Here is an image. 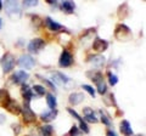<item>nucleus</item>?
<instances>
[{
    "instance_id": "1",
    "label": "nucleus",
    "mask_w": 146,
    "mask_h": 136,
    "mask_svg": "<svg viewBox=\"0 0 146 136\" xmlns=\"http://www.w3.org/2000/svg\"><path fill=\"white\" fill-rule=\"evenodd\" d=\"M1 67H3V71L5 73H9L15 67V57H13L12 53H5V56L3 57L1 60Z\"/></svg>"
},
{
    "instance_id": "2",
    "label": "nucleus",
    "mask_w": 146,
    "mask_h": 136,
    "mask_svg": "<svg viewBox=\"0 0 146 136\" xmlns=\"http://www.w3.org/2000/svg\"><path fill=\"white\" fill-rule=\"evenodd\" d=\"M5 10H6L9 16L13 17L15 16V13H16L17 17H18L20 16V13H21V6H20V4H18L17 1L9 0V1H5Z\"/></svg>"
},
{
    "instance_id": "3",
    "label": "nucleus",
    "mask_w": 146,
    "mask_h": 136,
    "mask_svg": "<svg viewBox=\"0 0 146 136\" xmlns=\"http://www.w3.org/2000/svg\"><path fill=\"white\" fill-rule=\"evenodd\" d=\"M17 63L22 69H32L35 65V61L31 55H22Z\"/></svg>"
},
{
    "instance_id": "4",
    "label": "nucleus",
    "mask_w": 146,
    "mask_h": 136,
    "mask_svg": "<svg viewBox=\"0 0 146 136\" xmlns=\"http://www.w3.org/2000/svg\"><path fill=\"white\" fill-rule=\"evenodd\" d=\"M91 80H94L95 81V84H96V86H98V90H99V92L104 95V94H106V90H107V86H106V83H105V80L102 78V74L100 73V72H98V73H95L93 75V79Z\"/></svg>"
},
{
    "instance_id": "5",
    "label": "nucleus",
    "mask_w": 146,
    "mask_h": 136,
    "mask_svg": "<svg viewBox=\"0 0 146 136\" xmlns=\"http://www.w3.org/2000/svg\"><path fill=\"white\" fill-rule=\"evenodd\" d=\"M21 112H22V114H23L25 123H32V121L35 120V114L29 108V102H25V106L21 110Z\"/></svg>"
},
{
    "instance_id": "6",
    "label": "nucleus",
    "mask_w": 146,
    "mask_h": 136,
    "mask_svg": "<svg viewBox=\"0 0 146 136\" xmlns=\"http://www.w3.org/2000/svg\"><path fill=\"white\" fill-rule=\"evenodd\" d=\"M115 34L119 40H125L130 37V29L124 24H119V26H117Z\"/></svg>"
},
{
    "instance_id": "7",
    "label": "nucleus",
    "mask_w": 146,
    "mask_h": 136,
    "mask_svg": "<svg viewBox=\"0 0 146 136\" xmlns=\"http://www.w3.org/2000/svg\"><path fill=\"white\" fill-rule=\"evenodd\" d=\"M44 46H45V42H44V40L36 38V39H33L28 44V50L31 52H39Z\"/></svg>"
},
{
    "instance_id": "8",
    "label": "nucleus",
    "mask_w": 146,
    "mask_h": 136,
    "mask_svg": "<svg viewBox=\"0 0 146 136\" xmlns=\"http://www.w3.org/2000/svg\"><path fill=\"white\" fill-rule=\"evenodd\" d=\"M28 78H29V75H28V73L27 72H25V71H18V72H16L15 74L12 75V81L15 84H25L27 80H28Z\"/></svg>"
},
{
    "instance_id": "9",
    "label": "nucleus",
    "mask_w": 146,
    "mask_h": 136,
    "mask_svg": "<svg viewBox=\"0 0 146 136\" xmlns=\"http://www.w3.org/2000/svg\"><path fill=\"white\" fill-rule=\"evenodd\" d=\"M73 63V56L71 55L67 50H63L60 57V66L61 67H70Z\"/></svg>"
},
{
    "instance_id": "10",
    "label": "nucleus",
    "mask_w": 146,
    "mask_h": 136,
    "mask_svg": "<svg viewBox=\"0 0 146 136\" xmlns=\"http://www.w3.org/2000/svg\"><path fill=\"white\" fill-rule=\"evenodd\" d=\"M107 48H108V43L106 42V40L100 39V38H96V39L94 40L93 49L95 50V51H98V52H104Z\"/></svg>"
},
{
    "instance_id": "11",
    "label": "nucleus",
    "mask_w": 146,
    "mask_h": 136,
    "mask_svg": "<svg viewBox=\"0 0 146 136\" xmlns=\"http://www.w3.org/2000/svg\"><path fill=\"white\" fill-rule=\"evenodd\" d=\"M4 106H5V108H6L9 112L13 113V114H20V113H21V110H22V108L20 107V105H18L17 102L13 101V100H11V98L9 100V101H7Z\"/></svg>"
},
{
    "instance_id": "12",
    "label": "nucleus",
    "mask_w": 146,
    "mask_h": 136,
    "mask_svg": "<svg viewBox=\"0 0 146 136\" xmlns=\"http://www.w3.org/2000/svg\"><path fill=\"white\" fill-rule=\"evenodd\" d=\"M51 78H52L54 83L57 84V85H63V84H66V83H68V81H70V78H68V77H66L65 74L60 73V72H55V73H52Z\"/></svg>"
},
{
    "instance_id": "13",
    "label": "nucleus",
    "mask_w": 146,
    "mask_h": 136,
    "mask_svg": "<svg viewBox=\"0 0 146 136\" xmlns=\"http://www.w3.org/2000/svg\"><path fill=\"white\" fill-rule=\"evenodd\" d=\"M45 23H46L48 28L50 30H52V32H62V30H66L65 27H62L60 23H57V22L52 21L50 17H48V18L45 20Z\"/></svg>"
},
{
    "instance_id": "14",
    "label": "nucleus",
    "mask_w": 146,
    "mask_h": 136,
    "mask_svg": "<svg viewBox=\"0 0 146 136\" xmlns=\"http://www.w3.org/2000/svg\"><path fill=\"white\" fill-rule=\"evenodd\" d=\"M84 100V95L80 94V92H73L70 95V98H68V101H70L71 105L76 106V105H79V103Z\"/></svg>"
},
{
    "instance_id": "15",
    "label": "nucleus",
    "mask_w": 146,
    "mask_h": 136,
    "mask_svg": "<svg viewBox=\"0 0 146 136\" xmlns=\"http://www.w3.org/2000/svg\"><path fill=\"white\" fill-rule=\"evenodd\" d=\"M56 116H57V111L56 110H51V111H49V112L42 113L40 118H42V120L45 121V123H49V121L54 120L55 118H56Z\"/></svg>"
},
{
    "instance_id": "16",
    "label": "nucleus",
    "mask_w": 146,
    "mask_h": 136,
    "mask_svg": "<svg viewBox=\"0 0 146 136\" xmlns=\"http://www.w3.org/2000/svg\"><path fill=\"white\" fill-rule=\"evenodd\" d=\"M83 113H84V118L90 123H98V118L95 117V113L93 112V110L89 107H86L83 110Z\"/></svg>"
},
{
    "instance_id": "17",
    "label": "nucleus",
    "mask_w": 146,
    "mask_h": 136,
    "mask_svg": "<svg viewBox=\"0 0 146 136\" xmlns=\"http://www.w3.org/2000/svg\"><path fill=\"white\" fill-rule=\"evenodd\" d=\"M121 133L125 136H131L133 135V130H131V126L129 124L128 120H123L121 123Z\"/></svg>"
},
{
    "instance_id": "18",
    "label": "nucleus",
    "mask_w": 146,
    "mask_h": 136,
    "mask_svg": "<svg viewBox=\"0 0 146 136\" xmlns=\"http://www.w3.org/2000/svg\"><path fill=\"white\" fill-rule=\"evenodd\" d=\"M74 7H76L74 3L70 1V0H67V1H62V4H61V9L67 13H72L73 10H74Z\"/></svg>"
},
{
    "instance_id": "19",
    "label": "nucleus",
    "mask_w": 146,
    "mask_h": 136,
    "mask_svg": "<svg viewBox=\"0 0 146 136\" xmlns=\"http://www.w3.org/2000/svg\"><path fill=\"white\" fill-rule=\"evenodd\" d=\"M90 62H91V65L95 66V67H102L104 63H105V58L100 55H95L90 58Z\"/></svg>"
},
{
    "instance_id": "20",
    "label": "nucleus",
    "mask_w": 146,
    "mask_h": 136,
    "mask_svg": "<svg viewBox=\"0 0 146 136\" xmlns=\"http://www.w3.org/2000/svg\"><path fill=\"white\" fill-rule=\"evenodd\" d=\"M22 95H23V100L25 102H29L31 98L33 97V92H32V89H29L27 85H23L22 88Z\"/></svg>"
},
{
    "instance_id": "21",
    "label": "nucleus",
    "mask_w": 146,
    "mask_h": 136,
    "mask_svg": "<svg viewBox=\"0 0 146 136\" xmlns=\"http://www.w3.org/2000/svg\"><path fill=\"white\" fill-rule=\"evenodd\" d=\"M46 103H48V106L51 108V110H55L57 106V102H56V98H55L51 94H48L46 95Z\"/></svg>"
},
{
    "instance_id": "22",
    "label": "nucleus",
    "mask_w": 146,
    "mask_h": 136,
    "mask_svg": "<svg viewBox=\"0 0 146 136\" xmlns=\"http://www.w3.org/2000/svg\"><path fill=\"white\" fill-rule=\"evenodd\" d=\"M40 133L43 136H51L52 135V126L50 125H44L40 128Z\"/></svg>"
},
{
    "instance_id": "23",
    "label": "nucleus",
    "mask_w": 146,
    "mask_h": 136,
    "mask_svg": "<svg viewBox=\"0 0 146 136\" xmlns=\"http://www.w3.org/2000/svg\"><path fill=\"white\" fill-rule=\"evenodd\" d=\"M10 100V97H9V94L6 90H0V103H3V105H5V103Z\"/></svg>"
},
{
    "instance_id": "24",
    "label": "nucleus",
    "mask_w": 146,
    "mask_h": 136,
    "mask_svg": "<svg viewBox=\"0 0 146 136\" xmlns=\"http://www.w3.org/2000/svg\"><path fill=\"white\" fill-rule=\"evenodd\" d=\"M33 90H34V92H36L39 95V96H43V95L45 94V88L42 86V85H34Z\"/></svg>"
},
{
    "instance_id": "25",
    "label": "nucleus",
    "mask_w": 146,
    "mask_h": 136,
    "mask_svg": "<svg viewBox=\"0 0 146 136\" xmlns=\"http://www.w3.org/2000/svg\"><path fill=\"white\" fill-rule=\"evenodd\" d=\"M108 81H110V84L111 85H116L117 84V81H118V78H117V75L116 74H113L111 73V72H108Z\"/></svg>"
},
{
    "instance_id": "26",
    "label": "nucleus",
    "mask_w": 146,
    "mask_h": 136,
    "mask_svg": "<svg viewBox=\"0 0 146 136\" xmlns=\"http://www.w3.org/2000/svg\"><path fill=\"white\" fill-rule=\"evenodd\" d=\"M82 88H83V89L85 90L86 92H89V94H90V95H91V96H93V97L95 96V90H94L93 88H91L90 85H83V86H82Z\"/></svg>"
},
{
    "instance_id": "27",
    "label": "nucleus",
    "mask_w": 146,
    "mask_h": 136,
    "mask_svg": "<svg viewBox=\"0 0 146 136\" xmlns=\"http://www.w3.org/2000/svg\"><path fill=\"white\" fill-rule=\"evenodd\" d=\"M23 4H25V6H36L38 5V1H35V0H26Z\"/></svg>"
},
{
    "instance_id": "28",
    "label": "nucleus",
    "mask_w": 146,
    "mask_h": 136,
    "mask_svg": "<svg viewBox=\"0 0 146 136\" xmlns=\"http://www.w3.org/2000/svg\"><path fill=\"white\" fill-rule=\"evenodd\" d=\"M79 123H80V129L83 130L84 133H89V128H88V125H86L85 121H83V119H82Z\"/></svg>"
},
{
    "instance_id": "29",
    "label": "nucleus",
    "mask_w": 146,
    "mask_h": 136,
    "mask_svg": "<svg viewBox=\"0 0 146 136\" xmlns=\"http://www.w3.org/2000/svg\"><path fill=\"white\" fill-rule=\"evenodd\" d=\"M101 121H102L104 124H106V125H111V121H110L108 117H106V116H105L102 112H101Z\"/></svg>"
},
{
    "instance_id": "30",
    "label": "nucleus",
    "mask_w": 146,
    "mask_h": 136,
    "mask_svg": "<svg viewBox=\"0 0 146 136\" xmlns=\"http://www.w3.org/2000/svg\"><path fill=\"white\" fill-rule=\"evenodd\" d=\"M76 135H78V128L76 125H73L70 130V136H76Z\"/></svg>"
},
{
    "instance_id": "31",
    "label": "nucleus",
    "mask_w": 146,
    "mask_h": 136,
    "mask_svg": "<svg viewBox=\"0 0 146 136\" xmlns=\"http://www.w3.org/2000/svg\"><path fill=\"white\" fill-rule=\"evenodd\" d=\"M67 111H68V112H70V113H71V114H72L73 117H74V118H76V119H78L79 121L82 120V118H80V117H79L78 114H77V112H76V111H73V110H72V108H68V110H67Z\"/></svg>"
},
{
    "instance_id": "32",
    "label": "nucleus",
    "mask_w": 146,
    "mask_h": 136,
    "mask_svg": "<svg viewBox=\"0 0 146 136\" xmlns=\"http://www.w3.org/2000/svg\"><path fill=\"white\" fill-rule=\"evenodd\" d=\"M42 80H43V81H44V83H45V84H46V85H49V86H50V88H52V89H54V85H52L51 83H50V81H49L48 79H44V78H42Z\"/></svg>"
},
{
    "instance_id": "33",
    "label": "nucleus",
    "mask_w": 146,
    "mask_h": 136,
    "mask_svg": "<svg viewBox=\"0 0 146 136\" xmlns=\"http://www.w3.org/2000/svg\"><path fill=\"white\" fill-rule=\"evenodd\" d=\"M107 136H116V134L113 133V131H111V130H108L107 131Z\"/></svg>"
},
{
    "instance_id": "34",
    "label": "nucleus",
    "mask_w": 146,
    "mask_h": 136,
    "mask_svg": "<svg viewBox=\"0 0 146 136\" xmlns=\"http://www.w3.org/2000/svg\"><path fill=\"white\" fill-rule=\"evenodd\" d=\"M4 121H5V117H4L3 114H0V124L4 123Z\"/></svg>"
},
{
    "instance_id": "35",
    "label": "nucleus",
    "mask_w": 146,
    "mask_h": 136,
    "mask_svg": "<svg viewBox=\"0 0 146 136\" xmlns=\"http://www.w3.org/2000/svg\"><path fill=\"white\" fill-rule=\"evenodd\" d=\"M1 6H3V3H1V0H0V9H1Z\"/></svg>"
},
{
    "instance_id": "36",
    "label": "nucleus",
    "mask_w": 146,
    "mask_h": 136,
    "mask_svg": "<svg viewBox=\"0 0 146 136\" xmlns=\"http://www.w3.org/2000/svg\"><path fill=\"white\" fill-rule=\"evenodd\" d=\"M0 24H1V20H0Z\"/></svg>"
}]
</instances>
